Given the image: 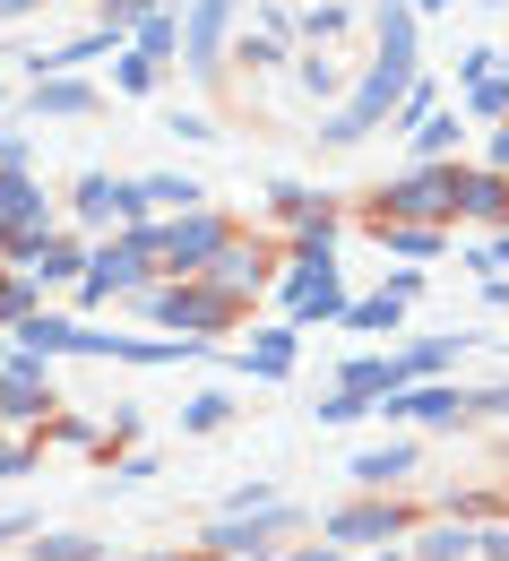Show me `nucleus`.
<instances>
[{"mask_svg": "<svg viewBox=\"0 0 509 561\" xmlns=\"http://www.w3.org/2000/svg\"><path fill=\"white\" fill-rule=\"evenodd\" d=\"M458 216H509V173H501V164L458 173Z\"/></svg>", "mask_w": 509, "mask_h": 561, "instance_id": "2eb2a0df", "label": "nucleus"}, {"mask_svg": "<svg viewBox=\"0 0 509 561\" xmlns=\"http://www.w3.org/2000/svg\"><path fill=\"white\" fill-rule=\"evenodd\" d=\"M0 173H26V139H0Z\"/></svg>", "mask_w": 509, "mask_h": 561, "instance_id": "c9c22d12", "label": "nucleus"}, {"mask_svg": "<svg viewBox=\"0 0 509 561\" xmlns=\"http://www.w3.org/2000/svg\"><path fill=\"white\" fill-rule=\"evenodd\" d=\"M18 536H35V518H18V510H9V518H0V545H18Z\"/></svg>", "mask_w": 509, "mask_h": 561, "instance_id": "58836bf2", "label": "nucleus"}, {"mask_svg": "<svg viewBox=\"0 0 509 561\" xmlns=\"http://www.w3.org/2000/svg\"><path fill=\"white\" fill-rule=\"evenodd\" d=\"M415 294H424V277H389L380 294H371V302H346V329H397Z\"/></svg>", "mask_w": 509, "mask_h": 561, "instance_id": "ddd939ff", "label": "nucleus"}, {"mask_svg": "<svg viewBox=\"0 0 509 561\" xmlns=\"http://www.w3.org/2000/svg\"><path fill=\"white\" fill-rule=\"evenodd\" d=\"M389 216L397 225H449L458 216V173L449 164H415L406 182H389Z\"/></svg>", "mask_w": 509, "mask_h": 561, "instance_id": "423d86ee", "label": "nucleus"}, {"mask_svg": "<svg viewBox=\"0 0 509 561\" xmlns=\"http://www.w3.org/2000/svg\"><path fill=\"white\" fill-rule=\"evenodd\" d=\"M493 164H501V173H509V130H493Z\"/></svg>", "mask_w": 509, "mask_h": 561, "instance_id": "ea45409f", "label": "nucleus"}, {"mask_svg": "<svg viewBox=\"0 0 509 561\" xmlns=\"http://www.w3.org/2000/svg\"><path fill=\"white\" fill-rule=\"evenodd\" d=\"M380 415H406V423H440V432H449V423H466V415H475V398H466V389H440V380H424V389H406V398L389 389V398H380Z\"/></svg>", "mask_w": 509, "mask_h": 561, "instance_id": "9d476101", "label": "nucleus"}, {"mask_svg": "<svg viewBox=\"0 0 509 561\" xmlns=\"http://www.w3.org/2000/svg\"><path fill=\"white\" fill-rule=\"evenodd\" d=\"M139 208H147V182H113V173L78 182V216L86 225H139Z\"/></svg>", "mask_w": 509, "mask_h": 561, "instance_id": "1a4fd4ad", "label": "nucleus"}, {"mask_svg": "<svg viewBox=\"0 0 509 561\" xmlns=\"http://www.w3.org/2000/svg\"><path fill=\"white\" fill-rule=\"evenodd\" d=\"M242 371H251V380H286V371H293V329L251 337V346H242Z\"/></svg>", "mask_w": 509, "mask_h": 561, "instance_id": "f3484780", "label": "nucleus"}, {"mask_svg": "<svg viewBox=\"0 0 509 561\" xmlns=\"http://www.w3.org/2000/svg\"><path fill=\"white\" fill-rule=\"evenodd\" d=\"M18 467H26V449H0V476H18Z\"/></svg>", "mask_w": 509, "mask_h": 561, "instance_id": "a19ab883", "label": "nucleus"}, {"mask_svg": "<svg viewBox=\"0 0 509 561\" xmlns=\"http://www.w3.org/2000/svg\"><path fill=\"white\" fill-rule=\"evenodd\" d=\"M286 311L293 320H346V285H337V260H328V251H302L286 268Z\"/></svg>", "mask_w": 509, "mask_h": 561, "instance_id": "0eeeda50", "label": "nucleus"}, {"mask_svg": "<svg viewBox=\"0 0 509 561\" xmlns=\"http://www.w3.org/2000/svg\"><path fill=\"white\" fill-rule=\"evenodd\" d=\"M475 553H484V561H509V527H493V536H484Z\"/></svg>", "mask_w": 509, "mask_h": 561, "instance_id": "4c0bfd02", "label": "nucleus"}, {"mask_svg": "<svg viewBox=\"0 0 509 561\" xmlns=\"http://www.w3.org/2000/svg\"><path fill=\"white\" fill-rule=\"evenodd\" d=\"M380 242H389L397 260H432V251H440V225H397V216H389V225H380Z\"/></svg>", "mask_w": 509, "mask_h": 561, "instance_id": "5701e85b", "label": "nucleus"}, {"mask_svg": "<svg viewBox=\"0 0 509 561\" xmlns=\"http://www.w3.org/2000/svg\"><path fill=\"white\" fill-rule=\"evenodd\" d=\"M139 233H147V251H155V260H173L182 277H190V268H217V251L233 242L217 216H190V208L173 216V225H139Z\"/></svg>", "mask_w": 509, "mask_h": 561, "instance_id": "f03ea898", "label": "nucleus"}, {"mask_svg": "<svg viewBox=\"0 0 509 561\" xmlns=\"http://www.w3.org/2000/svg\"><path fill=\"white\" fill-rule=\"evenodd\" d=\"M286 527H293L286 501H268V510H224L217 527H208V553H217V561H259Z\"/></svg>", "mask_w": 509, "mask_h": 561, "instance_id": "39448f33", "label": "nucleus"}, {"mask_svg": "<svg viewBox=\"0 0 509 561\" xmlns=\"http://www.w3.org/2000/svg\"><path fill=\"white\" fill-rule=\"evenodd\" d=\"M466 346H475L466 329H449V337H415L406 354H389V389H406V380H440V371H449Z\"/></svg>", "mask_w": 509, "mask_h": 561, "instance_id": "9b49d317", "label": "nucleus"}, {"mask_svg": "<svg viewBox=\"0 0 509 561\" xmlns=\"http://www.w3.org/2000/svg\"><path fill=\"white\" fill-rule=\"evenodd\" d=\"M26 9H35V0H0V18H26Z\"/></svg>", "mask_w": 509, "mask_h": 561, "instance_id": "79ce46f5", "label": "nucleus"}, {"mask_svg": "<svg viewBox=\"0 0 509 561\" xmlns=\"http://www.w3.org/2000/svg\"><path fill=\"white\" fill-rule=\"evenodd\" d=\"M61 277H86V251H78V242H61V233H53V242L35 251V285H61Z\"/></svg>", "mask_w": 509, "mask_h": 561, "instance_id": "4be33fe9", "label": "nucleus"}, {"mask_svg": "<svg viewBox=\"0 0 509 561\" xmlns=\"http://www.w3.org/2000/svg\"><path fill=\"white\" fill-rule=\"evenodd\" d=\"M406 467H415V449H406V440H389V449H363V458H355V484H397Z\"/></svg>", "mask_w": 509, "mask_h": 561, "instance_id": "412c9836", "label": "nucleus"}, {"mask_svg": "<svg viewBox=\"0 0 509 561\" xmlns=\"http://www.w3.org/2000/svg\"><path fill=\"white\" fill-rule=\"evenodd\" d=\"M26 113H35V122H78V113H95V87H86V78H35V87H26Z\"/></svg>", "mask_w": 509, "mask_h": 561, "instance_id": "f8f14e48", "label": "nucleus"}, {"mask_svg": "<svg viewBox=\"0 0 509 561\" xmlns=\"http://www.w3.org/2000/svg\"><path fill=\"white\" fill-rule=\"evenodd\" d=\"M380 61L363 70V87L320 122V147H355L371 139L380 122H397V104H406V87H415V0H380Z\"/></svg>", "mask_w": 509, "mask_h": 561, "instance_id": "f257e3e1", "label": "nucleus"}, {"mask_svg": "<svg viewBox=\"0 0 509 561\" xmlns=\"http://www.w3.org/2000/svg\"><path fill=\"white\" fill-rule=\"evenodd\" d=\"M208 277H217L224 294H259V285H268V260H259V251H242V242H224Z\"/></svg>", "mask_w": 509, "mask_h": 561, "instance_id": "dca6fc26", "label": "nucleus"}, {"mask_svg": "<svg viewBox=\"0 0 509 561\" xmlns=\"http://www.w3.org/2000/svg\"><path fill=\"white\" fill-rule=\"evenodd\" d=\"M286 561H346V553H286Z\"/></svg>", "mask_w": 509, "mask_h": 561, "instance_id": "37998d69", "label": "nucleus"}, {"mask_svg": "<svg viewBox=\"0 0 509 561\" xmlns=\"http://www.w3.org/2000/svg\"><path fill=\"white\" fill-rule=\"evenodd\" d=\"M286 35H293V18H286V9H268L259 35H251V61H286Z\"/></svg>", "mask_w": 509, "mask_h": 561, "instance_id": "a878e982", "label": "nucleus"}, {"mask_svg": "<svg viewBox=\"0 0 509 561\" xmlns=\"http://www.w3.org/2000/svg\"><path fill=\"white\" fill-rule=\"evenodd\" d=\"M224 415H233V407H224L217 389H208V398H190V407H182V423H190V432H217Z\"/></svg>", "mask_w": 509, "mask_h": 561, "instance_id": "2f4dec72", "label": "nucleus"}, {"mask_svg": "<svg viewBox=\"0 0 509 561\" xmlns=\"http://www.w3.org/2000/svg\"><path fill=\"white\" fill-rule=\"evenodd\" d=\"M18 346H26V354H61V346H78V320H61V311H26V320H18Z\"/></svg>", "mask_w": 509, "mask_h": 561, "instance_id": "a211bd4d", "label": "nucleus"}, {"mask_svg": "<svg viewBox=\"0 0 509 561\" xmlns=\"http://www.w3.org/2000/svg\"><path fill=\"white\" fill-rule=\"evenodd\" d=\"M130 44L155 53V61H164V53H182V9H147L139 26H130Z\"/></svg>", "mask_w": 509, "mask_h": 561, "instance_id": "aec40b11", "label": "nucleus"}, {"mask_svg": "<svg viewBox=\"0 0 509 561\" xmlns=\"http://www.w3.org/2000/svg\"><path fill=\"white\" fill-rule=\"evenodd\" d=\"M233 18H242V0H190V9H182V61H190V70H217L224 61Z\"/></svg>", "mask_w": 509, "mask_h": 561, "instance_id": "6e6552de", "label": "nucleus"}, {"mask_svg": "<svg viewBox=\"0 0 509 561\" xmlns=\"http://www.w3.org/2000/svg\"><path fill=\"white\" fill-rule=\"evenodd\" d=\"M147 233L130 225L122 242H104V251H86V277H78V302H104V294H139L147 285Z\"/></svg>", "mask_w": 509, "mask_h": 561, "instance_id": "7ed1b4c3", "label": "nucleus"}, {"mask_svg": "<svg viewBox=\"0 0 509 561\" xmlns=\"http://www.w3.org/2000/svg\"><path fill=\"white\" fill-rule=\"evenodd\" d=\"M337 26H346V9H302V18H293V35H311V44H328Z\"/></svg>", "mask_w": 509, "mask_h": 561, "instance_id": "473e14b6", "label": "nucleus"}, {"mask_svg": "<svg viewBox=\"0 0 509 561\" xmlns=\"http://www.w3.org/2000/svg\"><path fill=\"white\" fill-rule=\"evenodd\" d=\"M415 9H458V0H415Z\"/></svg>", "mask_w": 509, "mask_h": 561, "instance_id": "c03bdc74", "label": "nucleus"}, {"mask_svg": "<svg viewBox=\"0 0 509 561\" xmlns=\"http://www.w3.org/2000/svg\"><path fill=\"white\" fill-rule=\"evenodd\" d=\"M147 294V285H139ZM147 311H155V320H164V329H182V337H199V329H224V320H233V294H224V285H155V294H147Z\"/></svg>", "mask_w": 509, "mask_h": 561, "instance_id": "20e7f679", "label": "nucleus"}, {"mask_svg": "<svg viewBox=\"0 0 509 561\" xmlns=\"http://www.w3.org/2000/svg\"><path fill=\"white\" fill-rule=\"evenodd\" d=\"M293 233H302V251H328V233H337V208H328V199H302V208H293Z\"/></svg>", "mask_w": 509, "mask_h": 561, "instance_id": "b1692460", "label": "nucleus"}, {"mask_svg": "<svg viewBox=\"0 0 509 561\" xmlns=\"http://www.w3.org/2000/svg\"><path fill=\"white\" fill-rule=\"evenodd\" d=\"M35 302H44V285H35V277H0V320H9V329H18Z\"/></svg>", "mask_w": 509, "mask_h": 561, "instance_id": "bb28decb", "label": "nucleus"}, {"mask_svg": "<svg viewBox=\"0 0 509 561\" xmlns=\"http://www.w3.org/2000/svg\"><path fill=\"white\" fill-rule=\"evenodd\" d=\"M493 70H501V53H484V44H475V53L458 61V78H466V87H475V78H493Z\"/></svg>", "mask_w": 509, "mask_h": 561, "instance_id": "f704fd0d", "label": "nucleus"}, {"mask_svg": "<svg viewBox=\"0 0 509 561\" xmlns=\"http://www.w3.org/2000/svg\"><path fill=\"white\" fill-rule=\"evenodd\" d=\"M397 527H406L397 510H380V501H363V510H337V518H328V545H389Z\"/></svg>", "mask_w": 509, "mask_h": 561, "instance_id": "4468645a", "label": "nucleus"}, {"mask_svg": "<svg viewBox=\"0 0 509 561\" xmlns=\"http://www.w3.org/2000/svg\"><path fill=\"white\" fill-rule=\"evenodd\" d=\"M475 9H501V0H475Z\"/></svg>", "mask_w": 509, "mask_h": 561, "instance_id": "49530a36", "label": "nucleus"}, {"mask_svg": "<svg viewBox=\"0 0 509 561\" xmlns=\"http://www.w3.org/2000/svg\"><path fill=\"white\" fill-rule=\"evenodd\" d=\"M458 139H466V130H458V113H432V122L415 130V156H424V164H440V156H449Z\"/></svg>", "mask_w": 509, "mask_h": 561, "instance_id": "393cba45", "label": "nucleus"}, {"mask_svg": "<svg viewBox=\"0 0 509 561\" xmlns=\"http://www.w3.org/2000/svg\"><path fill=\"white\" fill-rule=\"evenodd\" d=\"M147 199H155V208H199V182H190V173H155Z\"/></svg>", "mask_w": 509, "mask_h": 561, "instance_id": "c85d7f7f", "label": "nucleus"}, {"mask_svg": "<svg viewBox=\"0 0 509 561\" xmlns=\"http://www.w3.org/2000/svg\"><path fill=\"white\" fill-rule=\"evenodd\" d=\"M139 561H173V553H139Z\"/></svg>", "mask_w": 509, "mask_h": 561, "instance_id": "a18cd8bd", "label": "nucleus"}, {"mask_svg": "<svg viewBox=\"0 0 509 561\" xmlns=\"http://www.w3.org/2000/svg\"><path fill=\"white\" fill-rule=\"evenodd\" d=\"M475 415H509V380H501V389H484V398H475Z\"/></svg>", "mask_w": 509, "mask_h": 561, "instance_id": "e433bc0d", "label": "nucleus"}, {"mask_svg": "<svg viewBox=\"0 0 509 561\" xmlns=\"http://www.w3.org/2000/svg\"><path fill=\"white\" fill-rule=\"evenodd\" d=\"M466 553H475L466 527H432V536H424V561H466Z\"/></svg>", "mask_w": 509, "mask_h": 561, "instance_id": "7c9ffc66", "label": "nucleus"}, {"mask_svg": "<svg viewBox=\"0 0 509 561\" xmlns=\"http://www.w3.org/2000/svg\"><path fill=\"white\" fill-rule=\"evenodd\" d=\"M155 78H164L155 53H139V44H122V53H113V87H122V95H155Z\"/></svg>", "mask_w": 509, "mask_h": 561, "instance_id": "6ab92c4d", "label": "nucleus"}, {"mask_svg": "<svg viewBox=\"0 0 509 561\" xmlns=\"http://www.w3.org/2000/svg\"><path fill=\"white\" fill-rule=\"evenodd\" d=\"M95 536H35V561H95Z\"/></svg>", "mask_w": 509, "mask_h": 561, "instance_id": "c756f323", "label": "nucleus"}, {"mask_svg": "<svg viewBox=\"0 0 509 561\" xmlns=\"http://www.w3.org/2000/svg\"><path fill=\"white\" fill-rule=\"evenodd\" d=\"M466 104H475V113H484V122H501V113H509V70H493V78H475V87H466Z\"/></svg>", "mask_w": 509, "mask_h": 561, "instance_id": "cd10ccee", "label": "nucleus"}, {"mask_svg": "<svg viewBox=\"0 0 509 561\" xmlns=\"http://www.w3.org/2000/svg\"><path fill=\"white\" fill-rule=\"evenodd\" d=\"M320 423H363V398H355V389H337V398H320Z\"/></svg>", "mask_w": 509, "mask_h": 561, "instance_id": "72a5a7b5", "label": "nucleus"}]
</instances>
